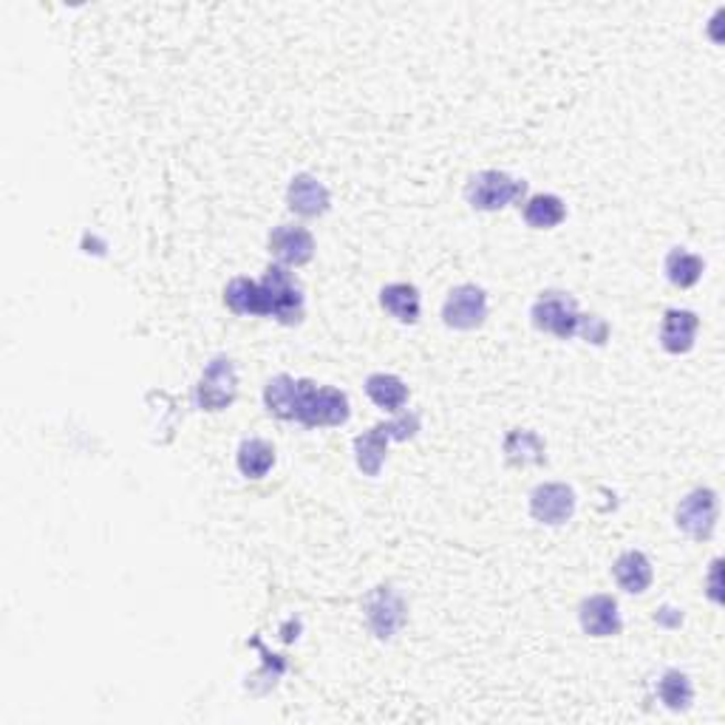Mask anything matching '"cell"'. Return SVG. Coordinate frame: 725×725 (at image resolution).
<instances>
[{"instance_id": "6da1fadb", "label": "cell", "mask_w": 725, "mask_h": 725, "mask_svg": "<svg viewBox=\"0 0 725 725\" xmlns=\"http://www.w3.org/2000/svg\"><path fill=\"white\" fill-rule=\"evenodd\" d=\"M264 405L278 419H298L307 428L349 423V397L340 388L318 386L314 380L278 374L264 386Z\"/></svg>"}, {"instance_id": "7a4b0ae2", "label": "cell", "mask_w": 725, "mask_h": 725, "mask_svg": "<svg viewBox=\"0 0 725 725\" xmlns=\"http://www.w3.org/2000/svg\"><path fill=\"white\" fill-rule=\"evenodd\" d=\"M423 428V417L419 412H408L403 417L392 419V423H377L372 425L369 431L360 434L354 439V459H358V468L363 477H380L383 471V462H386L388 443H405V439H414L417 431Z\"/></svg>"}, {"instance_id": "3957f363", "label": "cell", "mask_w": 725, "mask_h": 725, "mask_svg": "<svg viewBox=\"0 0 725 725\" xmlns=\"http://www.w3.org/2000/svg\"><path fill=\"white\" fill-rule=\"evenodd\" d=\"M524 190H527V184L522 179H513L510 173H502V170H482V173H477L468 182L465 199H468L473 210L497 213V210H504L508 204L522 199Z\"/></svg>"}, {"instance_id": "277c9868", "label": "cell", "mask_w": 725, "mask_h": 725, "mask_svg": "<svg viewBox=\"0 0 725 725\" xmlns=\"http://www.w3.org/2000/svg\"><path fill=\"white\" fill-rule=\"evenodd\" d=\"M530 318H533V327L539 332L556 334L558 340L575 338L578 323H582V312H578L575 298H569L567 292H556V289L539 295V301L530 309Z\"/></svg>"}, {"instance_id": "5b68a950", "label": "cell", "mask_w": 725, "mask_h": 725, "mask_svg": "<svg viewBox=\"0 0 725 725\" xmlns=\"http://www.w3.org/2000/svg\"><path fill=\"white\" fill-rule=\"evenodd\" d=\"M238 394V372L236 363L224 354L213 358L207 363V369L202 372V380L196 386V405L202 412L218 414L224 408L233 405Z\"/></svg>"}, {"instance_id": "8992f818", "label": "cell", "mask_w": 725, "mask_h": 725, "mask_svg": "<svg viewBox=\"0 0 725 725\" xmlns=\"http://www.w3.org/2000/svg\"><path fill=\"white\" fill-rule=\"evenodd\" d=\"M262 284L269 295V318L281 321L284 327L301 323L303 292L292 275H289L281 264H275V267H269L267 273H264Z\"/></svg>"}, {"instance_id": "52a82bcc", "label": "cell", "mask_w": 725, "mask_h": 725, "mask_svg": "<svg viewBox=\"0 0 725 725\" xmlns=\"http://www.w3.org/2000/svg\"><path fill=\"white\" fill-rule=\"evenodd\" d=\"M717 493H714L712 488H697L692 490L686 499H680L674 522H678V527L683 530L686 536L697 539V542H706V539H712L714 527H717Z\"/></svg>"}, {"instance_id": "ba28073f", "label": "cell", "mask_w": 725, "mask_h": 725, "mask_svg": "<svg viewBox=\"0 0 725 725\" xmlns=\"http://www.w3.org/2000/svg\"><path fill=\"white\" fill-rule=\"evenodd\" d=\"M488 318V295L482 287L473 284H462V287L451 289V295L443 303V321L445 327L459 329V332H471L479 329Z\"/></svg>"}, {"instance_id": "9c48e42d", "label": "cell", "mask_w": 725, "mask_h": 725, "mask_svg": "<svg viewBox=\"0 0 725 725\" xmlns=\"http://www.w3.org/2000/svg\"><path fill=\"white\" fill-rule=\"evenodd\" d=\"M575 513V490L564 482H544L530 493V516L536 522L558 527Z\"/></svg>"}, {"instance_id": "30bf717a", "label": "cell", "mask_w": 725, "mask_h": 725, "mask_svg": "<svg viewBox=\"0 0 725 725\" xmlns=\"http://www.w3.org/2000/svg\"><path fill=\"white\" fill-rule=\"evenodd\" d=\"M366 618L374 638H380V641H392L394 635H397L405 623V601L399 598L397 589L392 587L372 589V595L366 598Z\"/></svg>"}, {"instance_id": "8fae6325", "label": "cell", "mask_w": 725, "mask_h": 725, "mask_svg": "<svg viewBox=\"0 0 725 725\" xmlns=\"http://www.w3.org/2000/svg\"><path fill=\"white\" fill-rule=\"evenodd\" d=\"M269 253L281 264H289V267H303V264L312 262L314 238L307 227L278 224V227L269 233Z\"/></svg>"}, {"instance_id": "7c38bea8", "label": "cell", "mask_w": 725, "mask_h": 725, "mask_svg": "<svg viewBox=\"0 0 725 725\" xmlns=\"http://www.w3.org/2000/svg\"><path fill=\"white\" fill-rule=\"evenodd\" d=\"M578 623L589 638H615L621 635V609L612 595H593L578 609Z\"/></svg>"}, {"instance_id": "4fadbf2b", "label": "cell", "mask_w": 725, "mask_h": 725, "mask_svg": "<svg viewBox=\"0 0 725 725\" xmlns=\"http://www.w3.org/2000/svg\"><path fill=\"white\" fill-rule=\"evenodd\" d=\"M287 204L298 216L318 218L332 207V196H329L327 184L318 182V179L309 177V173H298V177L289 182Z\"/></svg>"}, {"instance_id": "5bb4252c", "label": "cell", "mask_w": 725, "mask_h": 725, "mask_svg": "<svg viewBox=\"0 0 725 725\" xmlns=\"http://www.w3.org/2000/svg\"><path fill=\"white\" fill-rule=\"evenodd\" d=\"M700 318L692 309H669L660 323V346L669 354H686L694 349Z\"/></svg>"}, {"instance_id": "9a60e30c", "label": "cell", "mask_w": 725, "mask_h": 725, "mask_svg": "<svg viewBox=\"0 0 725 725\" xmlns=\"http://www.w3.org/2000/svg\"><path fill=\"white\" fill-rule=\"evenodd\" d=\"M224 303L236 314H262V318H269V295L262 281L233 278L227 289H224Z\"/></svg>"}, {"instance_id": "2e32d148", "label": "cell", "mask_w": 725, "mask_h": 725, "mask_svg": "<svg viewBox=\"0 0 725 725\" xmlns=\"http://www.w3.org/2000/svg\"><path fill=\"white\" fill-rule=\"evenodd\" d=\"M612 573H615V582H618V587H621L623 593H632V595L647 593L649 584H652V575H654L652 562L643 556L641 550H627V553H621L618 562H615Z\"/></svg>"}, {"instance_id": "e0dca14e", "label": "cell", "mask_w": 725, "mask_h": 725, "mask_svg": "<svg viewBox=\"0 0 725 725\" xmlns=\"http://www.w3.org/2000/svg\"><path fill=\"white\" fill-rule=\"evenodd\" d=\"M504 459L513 468H527V465H544L547 462V445L536 431L527 428H516L504 437Z\"/></svg>"}, {"instance_id": "ac0fdd59", "label": "cell", "mask_w": 725, "mask_h": 725, "mask_svg": "<svg viewBox=\"0 0 725 725\" xmlns=\"http://www.w3.org/2000/svg\"><path fill=\"white\" fill-rule=\"evenodd\" d=\"M380 303L399 323L419 321V289L412 284H388L380 292Z\"/></svg>"}, {"instance_id": "d6986e66", "label": "cell", "mask_w": 725, "mask_h": 725, "mask_svg": "<svg viewBox=\"0 0 725 725\" xmlns=\"http://www.w3.org/2000/svg\"><path fill=\"white\" fill-rule=\"evenodd\" d=\"M366 394L377 408L392 414L403 412V405L408 403V386H405L397 374H372V377L366 380Z\"/></svg>"}, {"instance_id": "ffe728a7", "label": "cell", "mask_w": 725, "mask_h": 725, "mask_svg": "<svg viewBox=\"0 0 725 725\" xmlns=\"http://www.w3.org/2000/svg\"><path fill=\"white\" fill-rule=\"evenodd\" d=\"M524 222L533 230H553L567 218V207L558 196L553 193H539V196H530L527 204L522 210Z\"/></svg>"}, {"instance_id": "44dd1931", "label": "cell", "mask_w": 725, "mask_h": 725, "mask_svg": "<svg viewBox=\"0 0 725 725\" xmlns=\"http://www.w3.org/2000/svg\"><path fill=\"white\" fill-rule=\"evenodd\" d=\"M238 471L247 479H264L275 465V448L267 439H244L242 448H238Z\"/></svg>"}, {"instance_id": "7402d4cb", "label": "cell", "mask_w": 725, "mask_h": 725, "mask_svg": "<svg viewBox=\"0 0 725 725\" xmlns=\"http://www.w3.org/2000/svg\"><path fill=\"white\" fill-rule=\"evenodd\" d=\"M658 697L660 703L672 712H686L694 700V689L689 674L678 672V669H669V672L660 674L658 680Z\"/></svg>"}, {"instance_id": "603a6c76", "label": "cell", "mask_w": 725, "mask_h": 725, "mask_svg": "<svg viewBox=\"0 0 725 725\" xmlns=\"http://www.w3.org/2000/svg\"><path fill=\"white\" fill-rule=\"evenodd\" d=\"M706 262L700 255L689 253V249L678 247L667 255V278L680 289H689L703 278Z\"/></svg>"}, {"instance_id": "cb8c5ba5", "label": "cell", "mask_w": 725, "mask_h": 725, "mask_svg": "<svg viewBox=\"0 0 725 725\" xmlns=\"http://www.w3.org/2000/svg\"><path fill=\"white\" fill-rule=\"evenodd\" d=\"M578 334H582L587 343H595V346H604L609 338V327L598 318V314H582V323H578Z\"/></svg>"}, {"instance_id": "d4e9b609", "label": "cell", "mask_w": 725, "mask_h": 725, "mask_svg": "<svg viewBox=\"0 0 725 725\" xmlns=\"http://www.w3.org/2000/svg\"><path fill=\"white\" fill-rule=\"evenodd\" d=\"M717 573H719V558L712 564V598H714V601H719V593H717V587H719V584H717Z\"/></svg>"}]
</instances>
